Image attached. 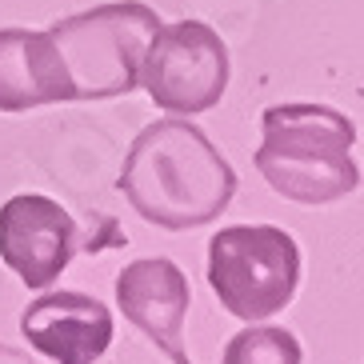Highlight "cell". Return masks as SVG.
Wrapping results in <instances>:
<instances>
[{"label":"cell","mask_w":364,"mask_h":364,"mask_svg":"<svg viewBox=\"0 0 364 364\" xmlns=\"http://www.w3.org/2000/svg\"><path fill=\"white\" fill-rule=\"evenodd\" d=\"M117 188L129 208L156 228H204L236 196V168L184 117L152 120L132 140Z\"/></svg>","instance_id":"6da1fadb"},{"label":"cell","mask_w":364,"mask_h":364,"mask_svg":"<svg viewBox=\"0 0 364 364\" xmlns=\"http://www.w3.org/2000/svg\"><path fill=\"white\" fill-rule=\"evenodd\" d=\"M260 136L257 168L284 200L321 208L360 188L356 129L332 105H272L260 117Z\"/></svg>","instance_id":"7a4b0ae2"},{"label":"cell","mask_w":364,"mask_h":364,"mask_svg":"<svg viewBox=\"0 0 364 364\" xmlns=\"http://www.w3.org/2000/svg\"><path fill=\"white\" fill-rule=\"evenodd\" d=\"M156 28V9L140 0H112L76 16H60L44 33L53 36L68 68L73 100H112L140 88V65Z\"/></svg>","instance_id":"3957f363"},{"label":"cell","mask_w":364,"mask_h":364,"mask_svg":"<svg viewBox=\"0 0 364 364\" xmlns=\"http://www.w3.org/2000/svg\"><path fill=\"white\" fill-rule=\"evenodd\" d=\"M208 284L225 312L268 321L296 296L300 248L277 225H228L208 240Z\"/></svg>","instance_id":"277c9868"},{"label":"cell","mask_w":364,"mask_h":364,"mask_svg":"<svg viewBox=\"0 0 364 364\" xmlns=\"http://www.w3.org/2000/svg\"><path fill=\"white\" fill-rule=\"evenodd\" d=\"M140 88L172 117L216 108L228 88V48L220 33L204 21L161 24L140 65Z\"/></svg>","instance_id":"5b68a950"},{"label":"cell","mask_w":364,"mask_h":364,"mask_svg":"<svg viewBox=\"0 0 364 364\" xmlns=\"http://www.w3.org/2000/svg\"><path fill=\"white\" fill-rule=\"evenodd\" d=\"M80 248H88L85 236L53 196L21 193L0 204V260L21 284L36 292L53 289Z\"/></svg>","instance_id":"8992f818"},{"label":"cell","mask_w":364,"mask_h":364,"mask_svg":"<svg viewBox=\"0 0 364 364\" xmlns=\"http://www.w3.org/2000/svg\"><path fill=\"white\" fill-rule=\"evenodd\" d=\"M117 304L124 321L140 328L172 364H193L188 360V344H184V321H188V277L181 264L168 257H144L124 264L117 277Z\"/></svg>","instance_id":"52a82bcc"},{"label":"cell","mask_w":364,"mask_h":364,"mask_svg":"<svg viewBox=\"0 0 364 364\" xmlns=\"http://www.w3.org/2000/svg\"><path fill=\"white\" fill-rule=\"evenodd\" d=\"M112 309L88 292H44L21 312V336L56 364H97L112 344Z\"/></svg>","instance_id":"ba28073f"},{"label":"cell","mask_w":364,"mask_h":364,"mask_svg":"<svg viewBox=\"0 0 364 364\" xmlns=\"http://www.w3.org/2000/svg\"><path fill=\"white\" fill-rule=\"evenodd\" d=\"M73 100V80L48 33L0 28V112Z\"/></svg>","instance_id":"9c48e42d"},{"label":"cell","mask_w":364,"mask_h":364,"mask_svg":"<svg viewBox=\"0 0 364 364\" xmlns=\"http://www.w3.org/2000/svg\"><path fill=\"white\" fill-rule=\"evenodd\" d=\"M304 348L289 328H272V324H248L225 344L220 364H300Z\"/></svg>","instance_id":"30bf717a"},{"label":"cell","mask_w":364,"mask_h":364,"mask_svg":"<svg viewBox=\"0 0 364 364\" xmlns=\"http://www.w3.org/2000/svg\"><path fill=\"white\" fill-rule=\"evenodd\" d=\"M0 364H33V360L24 353H16V348H4V344H0Z\"/></svg>","instance_id":"8fae6325"}]
</instances>
